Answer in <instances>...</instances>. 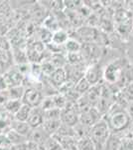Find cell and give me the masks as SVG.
I'll list each match as a JSON object with an SVG mask.
<instances>
[{"mask_svg":"<svg viewBox=\"0 0 133 150\" xmlns=\"http://www.w3.org/2000/svg\"><path fill=\"white\" fill-rule=\"evenodd\" d=\"M108 119L107 124L109 126L110 131L114 133H122L124 132L127 128L131 126V117L127 110H124L122 105L115 104L112 108H110L107 112Z\"/></svg>","mask_w":133,"mask_h":150,"instance_id":"1","label":"cell"},{"mask_svg":"<svg viewBox=\"0 0 133 150\" xmlns=\"http://www.w3.org/2000/svg\"><path fill=\"white\" fill-rule=\"evenodd\" d=\"M114 30L122 37H127L133 30V13L126 8L119 7L113 15Z\"/></svg>","mask_w":133,"mask_h":150,"instance_id":"2","label":"cell"},{"mask_svg":"<svg viewBox=\"0 0 133 150\" xmlns=\"http://www.w3.org/2000/svg\"><path fill=\"white\" fill-rule=\"evenodd\" d=\"M126 68L127 61L125 59H116L110 62L103 71L106 83H108V85H117Z\"/></svg>","mask_w":133,"mask_h":150,"instance_id":"3","label":"cell"},{"mask_svg":"<svg viewBox=\"0 0 133 150\" xmlns=\"http://www.w3.org/2000/svg\"><path fill=\"white\" fill-rule=\"evenodd\" d=\"M25 88L26 89L22 98V102L30 106L31 108L40 107L41 103L45 97L42 90L37 87H25Z\"/></svg>","mask_w":133,"mask_h":150,"instance_id":"4","label":"cell"},{"mask_svg":"<svg viewBox=\"0 0 133 150\" xmlns=\"http://www.w3.org/2000/svg\"><path fill=\"white\" fill-rule=\"evenodd\" d=\"M101 48L95 43H84L81 44V53L83 54L86 63L88 62L89 65L95 64L98 58L100 57Z\"/></svg>","mask_w":133,"mask_h":150,"instance_id":"5","label":"cell"},{"mask_svg":"<svg viewBox=\"0 0 133 150\" xmlns=\"http://www.w3.org/2000/svg\"><path fill=\"white\" fill-rule=\"evenodd\" d=\"M101 115L102 114L97 110V108L91 106L79 113V122L88 127H93L94 124H96L101 120Z\"/></svg>","mask_w":133,"mask_h":150,"instance_id":"6","label":"cell"},{"mask_svg":"<svg viewBox=\"0 0 133 150\" xmlns=\"http://www.w3.org/2000/svg\"><path fill=\"white\" fill-rule=\"evenodd\" d=\"M3 78L5 80L8 88L15 86H22L26 79L25 76L19 71L17 66L7 70L5 73L3 74Z\"/></svg>","mask_w":133,"mask_h":150,"instance_id":"7","label":"cell"},{"mask_svg":"<svg viewBox=\"0 0 133 150\" xmlns=\"http://www.w3.org/2000/svg\"><path fill=\"white\" fill-rule=\"evenodd\" d=\"M103 76V72L101 71L100 66L97 63L91 64L86 68L84 73V78L91 86L98 85L101 80V77Z\"/></svg>","mask_w":133,"mask_h":150,"instance_id":"8","label":"cell"},{"mask_svg":"<svg viewBox=\"0 0 133 150\" xmlns=\"http://www.w3.org/2000/svg\"><path fill=\"white\" fill-rule=\"evenodd\" d=\"M50 137L51 135L48 134L43 126H40L37 128H33L31 134L28 137V141L33 142V143H36L38 145H44Z\"/></svg>","mask_w":133,"mask_h":150,"instance_id":"9","label":"cell"},{"mask_svg":"<svg viewBox=\"0 0 133 150\" xmlns=\"http://www.w3.org/2000/svg\"><path fill=\"white\" fill-rule=\"evenodd\" d=\"M49 80L52 83V85L59 91V89L68 81V74L66 69L65 68L56 69L54 73L49 77Z\"/></svg>","mask_w":133,"mask_h":150,"instance_id":"10","label":"cell"},{"mask_svg":"<svg viewBox=\"0 0 133 150\" xmlns=\"http://www.w3.org/2000/svg\"><path fill=\"white\" fill-rule=\"evenodd\" d=\"M27 122L32 128L42 126L43 122H44V110L41 107L32 108Z\"/></svg>","mask_w":133,"mask_h":150,"instance_id":"11","label":"cell"},{"mask_svg":"<svg viewBox=\"0 0 133 150\" xmlns=\"http://www.w3.org/2000/svg\"><path fill=\"white\" fill-rule=\"evenodd\" d=\"M11 129L21 134L24 137H29L33 128L28 124V122H22L14 119L11 123Z\"/></svg>","mask_w":133,"mask_h":150,"instance_id":"12","label":"cell"},{"mask_svg":"<svg viewBox=\"0 0 133 150\" xmlns=\"http://www.w3.org/2000/svg\"><path fill=\"white\" fill-rule=\"evenodd\" d=\"M5 137L7 139V141L9 142V144L12 145V146H19V145L25 144L28 142V138L27 137H24L21 134L17 133L14 130L10 129L8 132L5 134Z\"/></svg>","mask_w":133,"mask_h":150,"instance_id":"13","label":"cell"},{"mask_svg":"<svg viewBox=\"0 0 133 150\" xmlns=\"http://www.w3.org/2000/svg\"><path fill=\"white\" fill-rule=\"evenodd\" d=\"M70 39V33L66 30H61L57 31V32L53 33V38H52V44L57 45V46H63L65 47L66 43Z\"/></svg>","mask_w":133,"mask_h":150,"instance_id":"14","label":"cell"},{"mask_svg":"<svg viewBox=\"0 0 133 150\" xmlns=\"http://www.w3.org/2000/svg\"><path fill=\"white\" fill-rule=\"evenodd\" d=\"M43 27L48 29L49 31H51L52 33H55L57 31L61 30V26H60V23L58 21L57 17L54 15L53 13H50L49 15L46 17L44 20V22L42 23Z\"/></svg>","mask_w":133,"mask_h":150,"instance_id":"15","label":"cell"},{"mask_svg":"<svg viewBox=\"0 0 133 150\" xmlns=\"http://www.w3.org/2000/svg\"><path fill=\"white\" fill-rule=\"evenodd\" d=\"M62 122L60 119H47L44 120L43 122V128L47 131L48 134H50L51 136L55 135L57 131L59 130V128L61 127Z\"/></svg>","mask_w":133,"mask_h":150,"instance_id":"16","label":"cell"},{"mask_svg":"<svg viewBox=\"0 0 133 150\" xmlns=\"http://www.w3.org/2000/svg\"><path fill=\"white\" fill-rule=\"evenodd\" d=\"M25 86H15V87H10L7 89V94L8 97L11 100H22L24 93H25Z\"/></svg>","mask_w":133,"mask_h":150,"instance_id":"17","label":"cell"},{"mask_svg":"<svg viewBox=\"0 0 133 150\" xmlns=\"http://www.w3.org/2000/svg\"><path fill=\"white\" fill-rule=\"evenodd\" d=\"M22 105H23L22 100H11V99H9L3 105V109L14 116L18 112V110L20 109Z\"/></svg>","mask_w":133,"mask_h":150,"instance_id":"18","label":"cell"},{"mask_svg":"<svg viewBox=\"0 0 133 150\" xmlns=\"http://www.w3.org/2000/svg\"><path fill=\"white\" fill-rule=\"evenodd\" d=\"M31 110H32V108H31L30 106H28L23 103V105L21 106V108L18 110V112L14 115V119L18 120V121L27 122L29 116H30Z\"/></svg>","mask_w":133,"mask_h":150,"instance_id":"19","label":"cell"},{"mask_svg":"<svg viewBox=\"0 0 133 150\" xmlns=\"http://www.w3.org/2000/svg\"><path fill=\"white\" fill-rule=\"evenodd\" d=\"M81 49V43L79 42L77 39L72 37H70L69 41L65 45V50H66L67 54L68 53H76L79 52Z\"/></svg>","mask_w":133,"mask_h":150,"instance_id":"20","label":"cell"},{"mask_svg":"<svg viewBox=\"0 0 133 150\" xmlns=\"http://www.w3.org/2000/svg\"><path fill=\"white\" fill-rule=\"evenodd\" d=\"M122 139L119 138L117 135L111 134L108 138L105 145V150H119L120 145H121Z\"/></svg>","mask_w":133,"mask_h":150,"instance_id":"21","label":"cell"},{"mask_svg":"<svg viewBox=\"0 0 133 150\" xmlns=\"http://www.w3.org/2000/svg\"><path fill=\"white\" fill-rule=\"evenodd\" d=\"M91 85L88 83V81H86V79L84 78L81 79V80H79L78 83L76 84V86H75V90L78 92L79 95H84L88 91L91 89Z\"/></svg>","mask_w":133,"mask_h":150,"instance_id":"22","label":"cell"},{"mask_svg":"<svg viewBox=\"0 0 133 150\" xmlns=\"http://www.w3.org/2000/svg\"><path fill=\"white\" fill-rule=\"evenodd\" d=\"M44 147L46 148V150H63L59 140L54 136H51L50 138L46 141V143L44 144Z\"/></svg>","mask_w":133,"mask_h":150,"instance_id":"23","label":"cell"},{"mask_svg":"<svg viewBox=\"0 0 133 150\" xmlns=\"http://www.w3.org/2000/svg\"><path fill=\"white\" fill-rule=\"evenodd\" d=\"M79 150H96L95 145L91 137L81 139L79 141Z\"/></svg>","mask_w":133,"mask_h":150,"instance_id":"24","label":"cell"},{"mask_svg":"<svg viewBox=\"0 0 133 150\" xmlns=\"http://www.w3.org/2000/svg\"><path fill=\"white\" fill-rule=\"evenodd\" d=\"M119 150H133V140L127 137L122 138Z\"/></svg>","mask_w":133,"mask_h":150,"instance_id":"25","label":"cell"},{"mask_svg":"<svg viewBox=\"0 0 133 150\" xmlns=\"http://www.w3.org/2000/svg\"><path fill=\"white\" fill-rule=\"evenodd\" d=\"M127 112L129 113L130 117H131V119L133 120V102L130 103L129 107H128V109H127Z\"/></svg>","mask_w":133,"mask_h":150,"instance_id":"26","label":"cell"},{"mask_svg":"<svg viewBox=\"0 0 133 150\" xmlns=\"http://www.w3.org/2000/svg\"><path fill=\"white\" fill-rule=\"evenodd\" d=\"M126 137H127V138H130V139L133 140V125L129 127V134H128Z\"/></svg>","mask_w":133,"mask_h":150,"instance_id":"27","label":"cell"}]
</instances>
